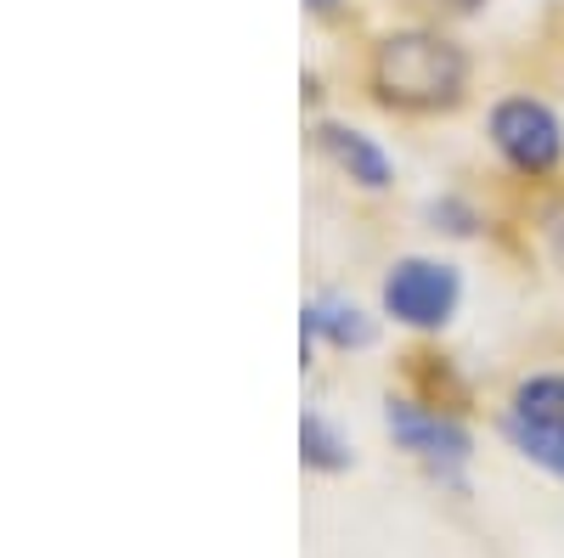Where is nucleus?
<instances>
[{"mask_svg": "<svg viewBox=\"0 0 564 558\" xmlns=\"http://www.w3.org/2000/svg\"><path fill=\"white\" fill-rule=\"evenodd\" d=\"M384 429L390 440L417 457L423 469L446 485H463V469L475 457V435H468L452 412H435V406H417V401H390L384 406Z\"/></svg>", "mask_w": 564, "mask_h": 558, "instance_id": "7ed1b4c3", "label": "nucleus"}, {"mask_svg": "<svg viewBox=\"0 0 564 558\" xmlns=\"http://www.w3.org/2000/svg\"><path fill=\"white\" fill-rule=\"evenodd\" d=\"M502 435L525 462L564 480V372H531L502 406Z\"/></svg>", "mask_w": 564, "mask_h": 558, "instance_id": "f03ea898", "label": "nucleus"}, {"mask_svg": "<svg viewBox=\"0 0 564 558\" xmlns=\"http://www.w3.org/2000/svg\"><path fill=\"white\" fill-rule=\"evenodd\" d=\"M300 451H305L311 469H322V474L350 469V440H345L334 424H327L322 412H305V417H300Z\"/></svg>", "mask_w": 564, "mask_h": 558, "instance_id": "6e6552de", "label": "nucleus"}, {"mask_svg": "<svg viewBox=\"0 0 564 558\" xmlns=\"http://www.w3.org/2000/svg\"><path fill=\"white\" fill-rule=\"evenodd\" d=\"M491 147L520 175H553L564 158V124L536 97H502L491 108Z\"/></svg>", "mask_w": 564, "mask_h": 558, "instance_id": "20e7f679", "label": "nucleus"}, {"mask_svg": "<svg viewBox=\"0 0 564 558\" xmlns=\"http://www.w3.org/2000/svg\"><path fill=\"white\" fill-rule=\"evenodd\" d=\"M372 85H379V97L390 108H406V113L457 108L463 85H468V57L446 34L406 29V34H390L379 45V57H372Z\"/></svg>", "mask_w": 564, "mask_h": 558, "instance_id": "f257e3e1", "label": "nucleus"}, {"mask_svg": "<svg viewBox=\"0 0 564 558\" xmlns=\"http://www.w3.org/2000/svg\"><path fill=\"white\" fill-rule=\"evenodd\" d=\"M316 135H322V153L334 158L350 180H361L367 193H384V186H390V175H395V169H390V153L372 142V135L345 130V124H322Z\"/></svg>", "mask_w": 564, "mask_h": 558, "instance_id": "423d86ee", "label": "nucleus"}, {"mask_svg": "<svg viewBox=\"0 0 564 558\" xmlns=\"http://www.w3.org/2000/svg\"><path fill=\"white\" fill-rule=\"evenodd\" d=\"M311 7H334V0H311Z\"/></svg>", "mask_w": 564, "mask_h": 558, "instance_id": "1a4fd4ad", "label": "nucleus"}, {"mask_svg": "<svg viewBox=\"0 0 564 558\" xmlns=\"http://www.w3.org/2000/svg\"><path fill=\"white\" fill-rule=\"evenodd\" d=\"M463 299V276L446 260H395L384 276V310L401 321V328H423L435 333L457 316Z\"/></svg>", "mask_w": 564, "mask_h": 558, "instance_id": "39448f33", "label": "nucleus"}, {"mask_svg": "<svg viewBox=\"0 0 564 558\" xmlns=\"http://www.w3.org/2000/svg\"><path fill=\"white\" fill-rule=\"evenodd\" d=\"M300 339H305V350H311L316 339H327L334 350H367V344H372V321H367L356 305H345V299H334V294H322V299L305 305Z\"/></svg>", "mask_w": 564, "mask_h": 558, "instance_id": "0eeeda50", "label": "nucleus"}]
</instances>
